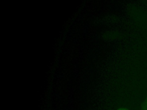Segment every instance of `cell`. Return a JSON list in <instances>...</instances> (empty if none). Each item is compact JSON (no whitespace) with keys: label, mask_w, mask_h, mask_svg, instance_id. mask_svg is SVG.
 Here are the masks:
<instances>
[{"label":"cell","mask_w":147,"mask_h":110,"mask_svg":"<svg viewBox=\"0 0 147 110\" xmlns=\"http://www.w3.org/2000/svg\"><path fill=\"white\" fill-rule=\"evenodd\" d=\"M117 110H129L128 109L126 108H123V107H122V108H119L118 109H117Z\"/></svg>","instance_id":"6da1fadb"},{"label":"cell","mask_w":147,"mask_h":110,"mask_svg":"<svg viewBox=\"0 0 147 110\" xmlns=\"http://www.w3.org/2000/svg\"><path fill=\"white\" fill-rule=\"evenodd\" d=\"M146 101H147V97H146Z\"/></svg>","instance_id":"7a4b0ae2"}]
</instances>
